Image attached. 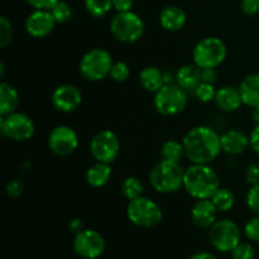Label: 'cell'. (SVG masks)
Returning a JSON list of instances; mask_svg holds the SVG:
<instances>
[{
	"mask_svg": "<svg viewBox=\"0 0 259 259\" xmlns=\"http://www.w3.org/2000/svg\"><path fill=\"white\" fill-rule=\"evenodd\" d=\"M35 125L33 119L25 113H14L2 116L0 119V133L3 137L14 142H25L34 134Z\"/></svg>",
	"mask_w": 259,
	"mask_h": 259,
	"instance_id": "30bf717a",
	"label": "cell"
},
{
	"mask_svg": "<svg viewBox=\"0 0 259 259\" xmlns=\"http://www.w3.org/2000/svg\"><path fill=\"white\" fill-rule=\"evenodd\" d=\"M242 12L247 15H255L259 13V0H242Z\"/></svg>",
	"mask_w": 259,
	"mask_h": 259,
	"instance_id": "8d00e7d4",
	"label": "cell"
},
{
	"mask_svg": "<svg viewBox=\"0 0 259 259\" xmlns=\"http://www.w3.org/2000/svg\"><path fill=\"white\" fill-rule=\"evenodd\" d=\"M110 32L116 40L131 45L138 42L143 37L144 22L132 10L118 12L110 22Z\"/></svg>",
	"mask_w": 259,
	"mask_h": 259,
	"instance_id": "5b68a950",
	"label": "cell"
},
{
	"mask_svg": "<svg viewBox=\"0 0 259 259\" xmlns=\"http://www.w3.org/2000/svg\"><path fill=\"white\" fill-rule=\"evenodd\" d=\"M60 0H27L28 4L34 9L51 10Z\"/></svg>",
	"mask_w": 259,
	"mask_h": 259,
	"instance_id": "74e56055",
	"label": "cell"
},
{
	"mask_svg": "<svg viewBox=\"0 0 259 259\" xmlns=\"http://www.w3.org/2000/svg\"><path fill=\"white\" fill-rule=\"evenodd\" d=\"M85 8L94 18H103L113 8V0H85Z\"/></svg>",
	"mask_w": 259,
	"mask_h": 259,
	"instance_id": "83f0119b",
	"label": "cell"
},
{
	"mask_svg": "<svg viewBox=\"0 0 259 259\" xmlns=\"http://www.w3.org/2000/svg\"><path fill=\"white\" fill-rule=\"evenodd\" d=\"M139 82L148 93H157L166 83L163 71L154 66H148L139 72Z\"/></svg>",
	"mask_w": 259,
	"mask_h": 259,
	"instance_id": "603a6c76",
	"label": "cell"
},
{
	"mask_svg": "<svg viewBox=\"0 0 259 259\" xmlns=\"http://www.w3.org/2000/svg\"><path fill=\"white\" fill-rule=\"evenodd\" d=\"M4 72H5V66H4V63H0V76H4Z\"/></svg>",
	"mask_w": 259,
	"mask_h": 259,
	"instance_id": "bcb514c9",
	"label": "cell"
},
{
	"mask_svg": "<svg viewBox=\"0 0 259 259\" xmlns=\"http://www.w3.org/2000/svg\"><path fill=\"white\" fill-rule=\"evenodd\" d=\"M252 118H253V121H254L255 125H259V105L254 106V108H252Z\"/></svg>",
	"mask_w": 259,
	"mask_h": 259,
	"instance_id": "f6af8a7d",
	"label": "cell"
},
{
	"mask_svg": "<svg viewBox=\"0 0 259 259\" xmlns=\"http://www.w3.org/2000/svg\"><path fill=\"white\" fill-rule=\"evenodd\" d=\"M219 187V176L210 164L192 163L185 169L184 189L194 199H211Z\"/></svg>",
	"mask_w": 259,
	"mask_h": 259,
	"instance_id": "7a4b0ae2",
	"label": "cell"
},
{
	"mask_svg": "<svg viewBox=\"0 0 259 259\" xmlns=\"http://www.w3.org/2000/svg\"><path fill=\"white\" fill-rule=\"evenodd\" d=\"M247 206L254 215H259V184L253 185L247 192Z\"/></svg>",
	"mask_w": 259,
	"mask_h": 259,
	"instance_id": "e575fe53",
	"label": "cell"
},
{
	"mask_svg": "<svg viewBox=\"0 0 259 259\" xmlns=\"http://www.w3.org/2000/svg\"><path fill=\"white\" fill-rule=\"evenodd\" d=\"M184 176L180 162L162 159L149 172V184L159 194H174L184 187Z\"/></svg>",
	"mask_w": 259,
	"mask_h": 259,
	"instance_id": "3957f363",
	"label": "cell"
},
{
	"mask_svg": "<svg viewBox=\"0 0 259 259\" xmlns=\"http://www.w3.org/2000/svg\"><path fill=\"white\" fill-rule=\"evenodd\" d=\"M19 105V94L10 83H0V116L9 115L17 111Z\"/></svg>",
	"mask_w": 259,
	"mask_h": 259,
	"instance_id": "cb8c5ba5",
	"label": "cell"
},
{
	"mask_svg": "<svg viewBox=\"0 0 259 259\" xmlns=\"http://www.w3.org/2000/svg\"><path fill=\"white\" fill-rule=\"evenodd\" d=\"M249 147V137L239 129H230L222 136V149L230 156H239Z\"/></svg>",
	"mask_w": 259,
	"mask_h": 259,
	"instance_id": "ac0fdd59",
	"label": "cell"
},
{
	"mask_svg": "<svg viewBox=\"0 0 259 259\" xmlns=\"http://www.w3.org/2000/svg\"><path fill=\"white\" fill-rule=\"evenodd\" d=\"M233 259H255V250L250 243L240 242L232 250Z\"/></svg>",
	"mask_w": 259,
	"mask_h": 259,
	"instance_id": "1f68e13d",
	"label": "cell"
},
{
	"mask_svg": "<svg viewBox=\"0 0 259 259\" xmlns=\"http://www.w3.org/2000/svg\"><path fill=\"white\" fill-rule=\"evenodd\" d=\"M227 45L218 37H206L196 43L192 51V60L200 68H217L225 61Z\"/></svg>",
	"mask_w": 259,
	"mask_h": 259,
	"instance_id": "52a82bcc",
	"label": "cell"
},
{
	"mask_svg": "<svg viewBox=\"0 0 259 259\" xmlns=\"http://www.w3.org/2000/svg\"><path fill=\"white\" fill-rule=\"evenodd\" d=\"M134 0H113V8L116 12H128L132 10Z\"/></svg>",
	"mask_w": 259,
	"mask_h": 259,
	"instance_id": "60d3db41",
	"label": "cell"
},
{
	"mask_svg": "<svg viewBox=\"0 0 259 259\" xmlns=\"http://www.w3.org/2000/svg\"><path fill=\"white\" fill-rule=\"evenodd\" d=\"M186 13L176 5H168L163 8L159 14V23L162 28L168 32H179L186 24Z\"/></svg>",
	"mask_w": 259,
	"mask_h": 259,
	"instance_id": "ffe728a7",
	"label": "cell"
},
{
	"mask_svg": "<svg viewBox=\"0 0 259 259\" xmlns=\"http://www.w3.org/2000/svg\"><path fill=\"white\" fill-rule=\"evenodd\" d=\"M214 101L218 109L225 113L237 111L243 104L239 88H233V86H222L218 89Z\"/></svg>",
	"mask_w": 259,
	"mask_h": 259,
	"instance_id": "d6986e66",
	"label": "cell"
},
{
	"mask_svg": "<svg viewBox=\"0 0 259 259\" xmlns=\"http://www.w3.org/2000/svg\"><path fill=\"white\" fill-rule=\"evenodd\" d=\"M185 157L191 163L210 164L218 158L222 149V136L207 125L190 129L182 139Z\"/></svg>",
	"mask_w": 259,
	"mask_h": 259,
	"instance_id": "6da1fadb",
	"label": "cell"
},
{
	"mask_svg": "<svg viewBox=\"0 0 259 259\" xmlns=\"http://www.w3.org/2000/svg\"><path fill=\"white\" fill-rule=\"evenodd\" d=\"M211 201L219 211H229L235 204V195L227 187H219V190L212 195Z\"/></svg>",
	"mask_w": 259,
	"mask_h": 259,
	"instance_id": "4316f807",
	"label": "cell"
},
{
	"mask_svg": "<svg viewBox=\"0 0 259 259\" xmlns=\"http://www.w3.org/2000/svg\"><path fill=\"white\" fill-rule=\"evenodd\" d=\"M243 104L249 108L259 105V73H250L243 78L239 85Z\"/></svg>",
	"mask_w": 259,
	"mask_h": 259,
	"instance_id": "44dd1931",
	"label": "cell"
},
{
	"mask_svg": "<svg viewBox=\"0 0 259 259\" xmlns=\"http://www.w3.org/2000/svg\"><path fill=\"white\" fill-rule=\"evenodd\" d=\"M51 101L53 108L60 113H73L82 103V94L75 85L63 83L53 90Z\"/></svg>",
	"mask_w": 259,
	"mask_h": 259,
	"instance_id": "5bb4252c",
	"label": "cell"
},
{
	"mask_svg": "<svg viewBox=\"0 0 259 259\" xmlns=\"http://www.w3.org/2000/svg\"><path fill=\"white\" fill-rule=\"evenodd\" d=\"M129 222L139 228H153L162 222L163 212L159 205L149 197L141 196L129 201L126 206Z\"/></svg>",
	"mask_w": 259,
	"mask_h": 259,
	"instance_id": "ba28073f",
	"label": "cell"
},
{
	"mask_svg": "<svg viewBox=\"0 0 259 259\" xmlns=\"http://www.w3.org/2000/svg\"><path fill=\"white\" fill-rule=\"evenodd\" d=\"M245 181L250 186L259 184V164L252 163L245 168Z\"/></svg>",
	"mask_w": 259,
	"mask_h": 259,
	"instance_id": "d590c367",
	"label": "cell"
},
{
	"mask_svg": "<svg viewBox=\"0 0 259 259\" xmlns=\"http://www.w3.org/2000/svg\"><path fill=\"white\" fill-rule=\"evenodd\" d=\"M5 191H7L8 196H10V197L20 196V194L23 192L22 182L18 181V180H13V181L8 182Z\"/></svg>",
	"mask_w": 259,
	"mask_h": 259,
	"instance_id": "f35d334b",
	"label": "cell"
},
{
	"mask_svg": "<svg viewBox=\"0 0 259 259\" xmlns=\"http://www.w3.org/2000/svg\"><path fill=\"white\" fill-rule=\"evenodd\" d=\"M114 65L113 56L104 48H93L80 61V73L91 82H98L110 75Z\"/></svg>",
	"mask_w": 259,
	"mask_h": 259,
	"instance_id": "8992f818",
	"label": "cell"
},
{
	"mask_svg": "<svg viewBox=\"0 0 259 259\" xmlns=\"http://www.w3.org/2000/svg\"><path fill=\"white\" fill-rule=\"evenodd\" d=\"M73 250L83 259H96L105 252V239L94 229H82L73 238Z\"/></svg>",
	"mask_w": 259,
	"mask_h": 259,
	"instance_id": "7c38bea8",
	"label": "cell"
},
{
	"mask_svg": "<svg viewBox=\"0 0 259 259\" xmlns=\"http://www.w3.org/2000/svg\"><path fill=\"white\" fill-rule=\"evenodd\" d=\"M68 228H70L71 232H73L75 234H77L78 232H81V230L83 229V223L82 220L80 219H72L70 222V224H68Z\"/></svg>",
	"mask_w": 259,
	"mask_h": 259,
	"instance_id": "7bdbcfd3",
	"label": "cell"
},
{
	"mask_svg": "<svg viewBox=\"0 0 259 259\" xmlns=\"http://www.w3.org/2000/svg\"><path fill=\"white\" fill-rule=\"evenodd\" d=\"M201 82V68L195 63L181 66L176 71V83L181 86L189 95H194L197 86Z\"/></svg>",
	"mask_w": 259,
	"mask_h": 259,
	"instance_id": "e0dca14e",
	"label": "cell"
},
{
	"mask_svg": "<svg viewBox=\"0 0 259 259\" xmlns=\"http://www.w3.org/2000/svg\"><path fill=\"white\" fill-rule=\"evenodd\" d=\"M249 147L259 154V125H255L254 129L249 134Z\"/></svg>",
	"mask_w": 259,
	"mask_h": 259,
	"instance_id": "b9f144b4",
	"label": "cell"
},
{
	"mask_svg": "<svg viewBox=\"0 0 259 259\" xmlns=\"http://www.w3.org/2000/svg\"><path fill=\"white\" fill-rule=\"evenodd\" d=\"M218 211L211 199L197 200L191 209V220L200 229H210L218 220Z\"/></svg>",
	"mask_w": 259,
	"mask_h": 259,
	"instance_id": "2e32d148",
	"label": "cell"
},
{
	"mask_svg": "<svg viewBox=\"0 0 259 259\" xmlns=\"http://www.w3.org/2000/svg\"><path fill=\"white\" fill-rule=\"evenodd\" d=\"M51 13H52L53 18L56 19L57 24H65L72 17V9L68 5V3L63 2V0H60L55 7L51 9Z\"/></svg>",
	"mask_w": 259,
	"mask_h": 259,
	"instance_id": "f1b7e54d",
	"label": "cell"
},
{
	"mask_svg": "<svg viewBox=\"0 0 259 259\" xmlns=\"http://www.w3.org/2000/svg\"><path fill=\"white\" fill-rule=\"evenodd\" d=\"M202 82L215 83L218 80L217 68H201Z\"/></svg>",
	"mask_w": 259,
	"mask_h": 259,
	"instance_id": "ab89813d",
	"label": "cell"
},
{
	"mask_svg": "<svg viewBox=\"0 0 259 259\" xmlns=\"http://www.w3.org/2000/svg\"><path fill=\"white\" fill-rule=\"evenodd\" d=\"M129 75H131L129 66L125 62H123V61H118V62H114L109 76L115 82H124V81L128 80Z\"/></svg>",
	"mask_w": 259,
	"mask_h": 259,
	"instance_id": "4dcf8cb0",
	"label": "cell"
},
{
	"mask_svg": "<svg viewBox=\"0 0 259 259\" xmlns=\"http://www.w3.org/2000/svg\"><path fill=\"white\" fill-rule=\"evenodd\" d=\"M189 259H218V258L209 252H199V253H195V254L191 255Z\"/></svg>",
	"mask_w": 259,
	"mask_h": 259,
	"instance_id": "ee69618b",
	"label": "cell"
},
{
	"mask_svg": "<svg viewBox=\"0 0 259 259\" xmlns=\"http://www.w3.org/2000/svg\"><path fill=\"white\" fill-rule=\"evenodd\" d=\"M143 184H142L141 180L136 176L126 177L120 187L121 195H123L126 200H129V201L143 196Z\"/></svg>",
	"mask_w": 259,
	"mask_h": 259,
	"instance_id": "484cf974",
	"label": "cell"
},
{
	"mask_svg": "<svg viewBox=\"0 0 259 259\" xmlns=\"http://www.w3.org/2000/svg\"><path fill=\"white\" fill-rule=\"evenodd\" d=\"M209 239L212 247L222 253L232 252L240 243L242 232L235 222L230 219L217 220L209 229Z\"/></svg>",
	"mask_w": 259,
	"mask_h": 259,
	"instance_id": "9c48e42d",
	"label": "cell"
},
{
	"mask_svg": "<svg viewBox=\"0 0 259 259\" xmlns=\"http://www.w3.org/2000/svg\"><path fill=\"white\" fill-rule=\"evenodd\" d=\"M189 94L176 82L164 83L153 96V106L163 116H175L186 109Z\"/></svg>",
	"mask_w": 259,
	"mask_h": 259,
	"instance_id": "277c9868",
	"label": "cell"
},
{
	"mask_svg": "<svg viewBox=\"0 0 259 259\" xmlns=\"http://www.w3.org/2000/svg\"><path fill=\"white\" fill-rule=\"evenodd\" d=\"M56 19L51 10L34 9L25 19V30L33 38H45L50 35L55 29Z\"/></svg>",
	"mask_w": 259,
	"mask_h": 259,
	"instance_id": "9a60e30c",
	"label": "cell"
},
{
	"mask_svg": "<svg viewBox=\"0 0 259 259\" xmlns=\"http://www.w3.org/2000/svg\"><path fill=\"white\" fill-rule=\"evenodd\" d=\"M91 156L96 162L113 163L120 152V141L113 131L104 129L93 137L90 143Z\"/></svg>",
	"mask_w": 259,
	"mask_h": 259,
	"instance_id": "8fae6325",
	"label": "cell"
},
{
	"mask_svg": "<svg viewBox=\"0 0 259 259\" xmlns=\"http://www.w3.org/2000/svg\"><path fill=\"white\" fill-rule=\"evenodd\" d=\"M161 156L163 159L174 162H181L185 157V148L182 142L168 139L161 147Z\"/></svg>",
	"mask_w": 259,
	"mask_h": 259,
	"instance_id": "d4e9b609",
	"label": "cell"
},
{
	"mask_svg": "<svg viewBox=\"0 0 259 259\" xmlns=\"http://www.w3.org/2000/svg\"><path fill=\"white\" fill-rule=\"evenodd\" d=\"M13 38V25L8 18H0V47L5 48Z\"/></svg>",
	"mask_w": 259,
	"mask_h": 259,
	"instance_id": "d6a6232c",
	"label": "cell"
},
{
	"mask_svg": "<svg viewBox=\"0 0 259 259\" xmlns=\"http://www.w3.org/2000/svg\"><path fill=\"white\" fill-rule=\"evenodd\" d=\"M78 147V136L68 125H58L48 136V148L56 156L66 157L72 154Z\"/></svg>",
	"mask_w": 259,
	"mask_h": 259,
	"instance_id": "4fadbf2b",
	"label": "cell"
},
{
	"mask_svg": "<svg viewBox=\"0 0 259 259\" xmlns=\"http://www.w3.org/2000/svg\"><path fill=\"white\" fill-rule=\"evenodd\" d=\"M244 234L252 242L259 243V215L250 218L244 225Z\"/></svg>",
	"mask_w": 259,
	"mask_h": 259,
	"instance_id": "836d02e7",
	"label": "cell"
},
{
	"mask_svg": "<svg viewBox=\"0 0 259 259\" xmlns=\"http://www.w3.org/2000/svg\"><path fill=\"white\" fill-rule=\"evenodd\" d=\"M215 95H217V89H215L214 83H207V82L200 83L194 94V96L197 99V100L205 104L214 101Z\"/></svg>",
	"mask_w": 259,
	"mask_h": 259,
	"instance_id": "f546056e",
	"label": "cell"
},
{
	"mask_svg": "<svg viewBox=\"0 0 259 259\" xmlns=\"http://www.w3.org/2000/svg\"><path fill=\"white\" fill-rule=\"evenodd\" d=\"M113 175V169H111L110 163H104V162H95L93 166H90L86 171V182L90 185L91 187H99L105 186L111 179Z\"/></svg>",
	"mask_w": 259,
	"mask_h": 259,
	"instance_id": "7402d4cb",
	"label": "cell"
}]
</instances>
